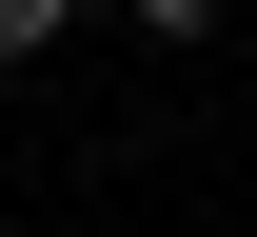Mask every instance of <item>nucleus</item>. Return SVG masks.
I'll use <instances>...</instances> for the list:
<instances>
[{"label":"nucleus","mask_w":257,"mask_h":237,"mask_svg":"<svg viewBox=\"0 0 257 237\" xmlns=\"http://www.w3.org/2000/svg\"><path fill=\"white\" fill-rule=\"evenodd\" d=\"M79 20V0H0V60H40V40H60Z\"/></svg>","instance_id":"nucleus-1"},{"label":"nucleus","mask_w":257,"mask_h":237,"mask_svg":"<svg viewBox=\"0 0 257 237\" xmlns=\"http://www.w3.org/2000/svg\"><path fill=\"white\" fill-rule=\"evenodd\" d=\"M139 20H218V0H139Z\"/></svg>","instance_id":"nucleus-2"}]
</instances>
